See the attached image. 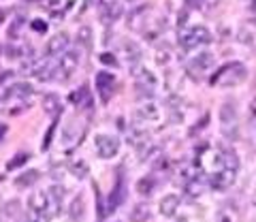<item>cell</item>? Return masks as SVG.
<instances>
[{"label": "cell", "instance_id": "b9f144b4", "mask_svg": "<svg viewBox=\"0 0 256 222\" xmlns=\"http://www.w3.org/2000/svg\"><path fill=\"white\" fill-rule=\"evenodd\" d=\"M6 130H9V126H6V124H2V122H0V141H2V139H4V134H6Z\"/></svg>", "mask_w": 256, "mask_h": 222}, {"label": "cell", "instance_id": "7bdbcfd3", "mask_svg": "<svg viewBox=\"0 0 256 222\" xmlns=\"http://www.w3.org/2000/svg\"><path fill=\"white\" fill-rule=\"evenodd\" d=\"M250 111H252V120H256V98L252 100V105H250Z\"/></svg>", "mask_w": 256, "mask_h": 222}, {"label": "cell", "instance_id": "74e56055", "mask_svg": "<svg viewBox=\"0 0 256 222\" xmlns=\"http://www.w3.org/2000/svg\"><path fill=\"white\" fill-rule=\"evenodd\" d=\"M184 4H186V9H205L203 0H184Z\"/></svg>", "mask_w": 256, "mask_h": 222}, {"label": "cell", "instance_id": "d6986e66", "mask_svg": "<svg viewBox=\"0 0 256 222\" xmlns=\"http://www.w3.org/2000/svg\"><path fill=\"white\" fill-rule=\"evenodd\" d=\"M43 111L50 118H58L60 114H62V102H60V98L56 96V94H45L43 96Z\"/></svg>", "mask_w": 256, "mask_h": 222}, {"label": "cell", "instance_id": "277c9868", "mask_svg": "<svg viewBox=\"0 0 256 222\" xmlns=\"http://www.w3.org/2000/svg\"><path fill=\"white\" fill-rule=\"evenodd\" d=\"M94 146H96V154L100 158H114L120 152V141L114 134H96Z\"/></svg>", "mask_w": 256, "mask_h": 222}, {"label": "cell", "instance_id": "e0dca14e", "mask_svg": "<svg viewBox=\"0 0 256 222\" xmlns=\"http://www.w3.org/2000/svg\"><path fill=\"white\" fill-rule=\"evenodd\" d=\"M124 199H126V184L122 178H118L116 188L111 190V194H109V210L114 212L116 208H120V205L124 203Z\"/></svg>", "mask_w": 256, "mask_h": 222}, {"label": "cell", "instance_id": "83f0119b", "mask_svg": "<svg viewBox=\"0 0 256 222\" xmlns=\"http://www.w3.org/2000/svg\"><path fill=\"white\" fill-rule=\"evenodd\" d=\"M38 178H41V173H38L36 169H28L26 173H22V176L18 178L15 186H18V188H28V186H32V184H36Z\"/></svg>", "mask_w": 256, "mask_h": 222}, {"label": "cell", "instance_id": "ac0fdd59", "mask_svg": "<svg viewBox=\"0 0 256 222\" xmlns=\"http://www.w3.org/2000/svg\"><path fill=\"white\" fill-rule=\"evenodd\" d=\"M180 196L178 194H166V196H162V201H160V214L162 216H166V218H171V216H175L178 214V210H180Z\"/></svg>", "mask_w": 256, "mask_h": 222}, {"label": "cell", "instance_id": "e575fe53", "mask_svg": "<svg viewBox=\"0 0 256 222\" xmlns=\"http://www.w3.org/2000/svg\"><path fill=\"white\" fill-rule=\"evenodd\" d=\"M169 60H171V52L169 50H158L156 52V62L158 64H166Z\"/></svg>", "mask_w": 256, "mask_h": 222}, {"label": "cell", "instance_id": "7a4b0ae2", "mask_svg": "<svg viewBox=\"0 0 256 222\" xmlns=\"http://www.w3.org/2000/svg\"><path fill=\"white\" fill-rule=\"evenodd\" d=\"M180 43L184 50H194L198 45H210L212 32L205 26H192V28H180Z\"/></svg>", "mask_w": 256, "mask_h": 222}, {"label": "cell", "instance_id": "603a6c76", "mask_svg": "<svg viewBox=\"0 0 256 222\" xmlns=\"http://www.w3.org/2000/svg\"><path fill=\"white\" fill-rule=\"evenodd\" d=\"M122 54H124V58L128 60V64H130V66L141 64V50L132 41H126L122 45Z\"/></svg>", "mask_w": 256, "mask_h": 222}, {"label": "cell", "instance_id": "7c38bea8", "mask_svg": "<svg viewBox=\"0 0 256 222\" xmlns=\"http://www.w3.org/2000/svg\"><path fill=\"white\" fill-rule=\"evenodd\" d=\"M66 47H68V34L66 32H58V34H54L50 41H47L45 54L47 56H60Z\"/></svg>", "mask_w": 256, "mask_h": 222}, {"label": "cell", "instance_id": "4dcf8cb0", "mask_svg": "<svg viewBox=\"0 0 256 222\" xmlns=\"http://www.w3.org/2000/svg\"><path fill=\"white\" fill-rule=\"evenodd\" d=\"M77 43L84 47V50H90L92 47V28L90 26H82L77 30Z\"/></svg>", "mask_w": 256, "mask_h": 222}, {"label": "cell", "instance_id": "8d00e7d4", "mask_svg": "<svg viewBox=\"0 0 256 222\" xmlns=\"http://www.w3.org/2000/svg\"><path fill=\"white\" fill-rule=\"evenodd\" d=\"M100 62L107 66H118V60H116L114 54H100Z\"/></svg>", "mask_w": 256, "mask_h": 222}, {"label": "cell", "instance_id": "6da1fadb", "mask_svg": "<svg viewBox=\"0 0 256 222\" xmlns=\"http://www.w3.org/2000/svg\"><path fill=\"white\" fill-rule=\"evenodd\" d=\"M246 79H248V68L242 62H230V64H224L218 73L210 79V84L220 86V88H235V86H242Z\"/></svg>", "mask_w": 256, "mask_h": 222}, {"label": "cell", "instance_id": "ba28073f", "mask_svg": "<svg viewBox=\"0 0 256 222\" xmlns=\"http://www.w3.org/2000/svg\"><path fill=\"white\" fill-rule=\"evenodd\" d=\"M214 66V56L212 54H196L194 58H192V62L188 64V73L190 75H198V73H203V70H210Z\"/></svg>", "mask_w": 256, "mask_h": 222}, {"label": "cell", "instance_id": "1f68e13d", "mask_svg": "<svg viewBox=\"0 0 256 222\" xmlns=\"http://www.w3.org/2000/svg\"><path fill=\"white\" fill-rule=\"evenodd\" d=\"M154 188H156V182L152 180V178H141L137 182V192L141 196H150L152 192H154Z\"/></svg>", "mask_w": 256, "mask_h": 222}, {"label": "cell", "instance_id": "f1b7e54d", "mask_svg": "<svg viewBox=\"0 0 256 222\" xmlns=\"http://www.w3.org/2000/svg\"><path fill=\"white\" fill-rule=\"evenodd\" d=\"M205 188H207V184H205L203 178H196V180L186 182V194H190V196H201L205 192Z\"/></svg>", "mask_w": 256, "mask_h": 222}, {"label": "cell", "instance_id": "5bb4252c", "mask_svg": "<svg viewBox=\"0 0 256 222\" xmlns=\"http://www.w3.org/2000/svg\"><path fill=\"white\" fill-rule=\"evenodd\" d=\"M6 94H9L11 98H18L22 102H26V98H30L32 94H34V88L26 82H18V84H13V86L6 88Z\"/></svg>", "mask_w": 256, "mask_h": 222}, {"label": "cell", "instance_id": "3957f363", "mask_svg": "<svg viewBox=\"0 0 256 222\" xmlns=\"http://www.w3.org/2000/svg\"><path fill=\"white\" fill-rule=\"evenodd\" d=\"M79 52L77 50H70V52H66L60 58V62L56 64V70H54V79H60V82H64V79H68L70 75L77 70V66H79Z\"/></svg>", "mask_w": 256, "mask_h": 222}, {"label": "cell", "instance_id": "9a60e30c", "mask_svg": "<svg viewBox=\"0 0 256 222\" xmlns=\"http://www.w3.org/2000/svg\"><path fill=\"white\" fill-rule=\"evenodd\" d=\"M70 102L77 107V109H90L92 107V94L88 86H82L79 90L70 92Z\"/></svg>", "mask_w": 256, "mask_h": 222}, {"label": "cell", "instance_id": "9c48e42d", "mask_svg": "<svg viewBox=\"0 0 256 222\" xmlns=\"http://www.w3.org/2000/svg\"><path fill=\"white\" fill-rule=\"evenodd\" d=\"M235 176H237V171L233 169H220V171H216L214 176H212V182H210V186L212 188H228V186H233L235 184Z\"/></svg>", "mask_w": 256, "mask_h": 222}, {"label": "cell", "instance_id": "f35d334b", "mask_svg": "<svg viewBox=\"0 0 256 222\" xmlns=\"http://www.w3.org/2000/svg\"><path fill=\"white\" fill-rule=\"evenodd\" d=\"M32 30H34V32H45L47 24L43 20H34V22H32Z\"/></svg>", "mask_w": 256, "mask_h": 222}, {"label": "cell", "instance_id": "60d3db41", "mask_svg": "<svg viewBox=\"0 0 256 222\" xmlns=\"http://www.w3.org/2000/svg\"><path fill=\"white\" fill-rule=\"evenodd\" d=\"M203 4H205V11L207 9H216V6L220 4V0H203Z\"/></svg>", "mask_w": 256, "mask_h": 222}, {"label": "cell", "instance_id": "4fadbf2b", "mask_svg": "<svg viewBox=\"0 0 256 222\" xmlns=\"http://www.w3.org/2000/svg\"><path fill=\"white\" fill-rule=\"evenodd\" d=\"M84 132H86L84 124H77V128H75V122H70V124L66 126V128H64V132H62V141H64V146H66V148L77 146L79 141H82Z\"/></svg>", "mask_w": 256, "mask_h": 222}, {"label": "cell", "instance_id": "30bf717a", "mask_svg": "<svg viewBox=\"0 0 256 222\" xmlns=\"http://www.w3.org/2000/svg\"><path fill=\"white\" fill-rule=\"evenodd\" d=\"M28 210L30 212H52L50 210V192L36 190L28 196Z\"/></svg>", "mask_w": 256, "mask_h": 222}, {"label": "cell", "instance_id": "52a82bcc", "mask_svg": "<svg viewBox=\"0 0 256 222\" xmlns=\"http://www.w3.org/2000/svg\"><path fill=\"white\" fill-rule=\"evenodd\" d=\"M24 210L20 201H9L0 208V222H22Z\"/></svg>", "mask_w": 256, "mask_h": 222}, {"label": "cell", "instance_id": "2e32d148", "mask_svg": "<svg viewBox=\"0 0 256 222\" xmlns=\"http://www.w3.org/2000/svg\"><path fill=\"white\" fill-rule=\"evenodd\" d=\"M152 6H139V9H134L128 13V28L130 30H141L146 26V20H148V13H150Z\"/></svg>", "mask_w": 256, "mask_h": 222}, {"label": "cell", "instance_id": "d6a6232c", "mask_svg": "<svg viewBox=\"0 0 256 222\" xmlns=\"http://www.w3.org/2000/svg\"><path fill=\"white\" fill-rule=\"evenodd\" d=\"M28 158H30V154H28V152H18V154H15V156L11 158L9 162H6V169H9V171H15V169H20V166H22L24 162H26Z\"/></svg>", "mask_w": 256, "mask_h": 222}, {"label": "cell", "instance_id": "ffe728a7", "mask_svg": "<svg viewBox=\"0 0 256 222\" xmlns=\"http://www.w3.org/2000/svg\"><path fill=\"white\" fill-rule=\"evenodd\" d=\"M137 118H139V120H146V122H158V120H160V109H158L156 102L148 100L146 105L139 107Z\"/></svg>", "mask_w": 256, "mask_h": 222}, {"label": "cell", "instance_id": "836d02e7", "mask_svg": "<svg viewBox=\"0 0 256 222\" xmlns=\"http://www.w3.org/2000/svg\"><path fill=\"white\" fill-rule=\"evenodd\" d=\"M54 214L52 212H30L28 214V222H50Z\"/></svg>", "mask_w": 256, "mask_h": 222}, {"label": "cell", "instance_id": "4316f807", "mask_svg": "<svg viewBox=\"0 0 256 222\" xmlns=\"http://www.w3.org/2000/svg\"><path fill=\"white\" fill-rule=\"evenodd\" d=\"M68 171L73 173L77 180H84V178H88V173H90V166H88L86 160L77 158V160H70V162H68Z\"/></svg>", "mask_w": 256, "mask_h": 222}, {"label": "cell", "instance_id": "ee69618b", "mask_svg": "<svg viewBox=\"0 0 256 222\" xmlns=\"http://www.w3.org/2000/svg\"><path fill=\"white\" fill-rule=\"evenodd\" d=\"M13 73H11V70H9V73H0V84H2V82H6V79H9Z\"/></svg>", "mask_w": 256, "mask_h": 222}, {"label": "cell", "instance_id": "44dd1931", "mask_svg": "<svg viewBox=\"0 0 256 222\" xmlns=\"http://www.w3.org/2000/svg\"><path fill=\"white\" fill-rule=\"evenodd\" d=\"M148 139H150L148 130H146V128H139V126H132V128H128V132H126V141H128L130 146H134V148L146 146Z\"/></svg>", "mask_w": 256, "mask_h": 222}, {"label": "cell", "instance_id": "d4e9b609", "mask_svg": "<svg viewBox=\"0 0 256 222\" xmlns=\"http://www.w3.org/2000/svg\"><path fill=\"white\" fill-rule=\"evenodd\" d=\"M222 162H224V169H239V156L235 152V148H222Z\"/></svg>", "mask_w": 256, "mask_h": 222}, {"label": "cell", "instance_id": "cb8c5ba5", "mask_svg": "<svg viewBox=\"0 0 256 222\" xmlns=\"http://www.w3.org/2000/svg\"><path fill=\"white\" fill-rule=\"evenodd\" d=\"M64 186H60V184H54L52 186V190H50V210H52V214L54 212H58L60 208H62V201H64Z\"/></svg>", "mask_w": 256, "mask_h": 222}, {"label": "cell", "instance_id": "7402d4cb", "mask_svg": "<svg viewBox=\"0 0 256 222\" xmlns=\"http://www.w3.org/2000/svg\"><path fill=\"white\" fill-rule=\"evenodd\" d=\"M239 220H242L239 218V210L233 203L222 205V208L218 210V214H216V222H239Z\"/></svg>", "mask_w": 256, "mask_h": 222}, {"label": "cell", "instance_id": "f6af8a7d", "mask_svg": "<svg viewBox=\"0 0 256 222\" xmlns=\"http://www.w3.org/2000/svg\"><path fill=\"white\" fill-rule=\"evenodd\" d=\"M252 2H254V9H256V0H252Z\"/></svg>", "mask_w": 256, "mask_h": 222}, {"label": "cell", "instance_id": "8992f818", "mask_svg": "<svg viewBox=\"0 0 256 222\" xmlns=\"http://www.w3.org/2000/svg\"><path fill=\"white\" fill-rule=\"evenodd\" d=\"M114 86H116V77L111 75V73L100 70V73L96 75V92L100 94V100L102 102H109L111 94H114Z\"/></svg>", "mask_w": 256, "mask_h": 222}, {"label": "cell", "instance_id": "484cf974", "mask_svg": "<svg viewBox=\"0 0 256 222\" xmlns=\"http://www.w3.org/2000/svg\"><path fill=\"white\" fill-rule=\"evenodd\" d=\"M68 214H70V220H73V222H82L84 220V214H86L84 196H75L73 203H70V208H68Z\"/></svg>", "mask_w": 256, "mask_h": 222}, {"label": "cell", "instance_id": "f546056e", "mask_svg": "<svg viewBox=\"0 0 256 222\" xmlns=\"http://www.w3.org/2000/svg\"><path fill=\"white\" fill-rule=\"evenodd\" d=\"M150 220V205L139 203L130 214V222H148Z\"/></svg>", "mask_w": 256, "mask_h": 222}, {"label": "cell", "instance_id": "d590c367", "mask_svg": "<svg viewBox=\"0 0 256 222\" xmlns=\"http://www.w3.org/2000/svg\"><path fill=\"white\" fill-rule=\"evenodd\" d=\"M56 126H58V118L52 122V126H50V130H47V137H45V141H43V150H47L52 146V137H54V130H56Z\"/></svg>", "mask_w": 256, "mask_h": 222}, {"label": "cell", "instance_id": "8fae6325", "mask_svg": "<svg viewBox=\"0 0 256 222\" xmlns=\"http://www.w3.org/2000/svg\"><path fill=\"white\" fill-rule=\"evenodd\" d=\"M130 70H132V75H134V79H137V84H139V86H146V88H152V90L156 88L158 79L154 77V73H152L150 68H146V64L130 66Z\"/></svg>", "mask_w": 256, "mask_h": 222}, {"label": "cell", "instance_id": "5b68a950", "mask_svg": "<svg viewBox=\"0 0 256 222\" xmlns=\"http://www.w3.org/2000/svg\"><path fill=\"white\" fill-rule=\"evenodd\" d=\"M220 120L224 126V134L230 139L237 137V111L233 102H224L222 109H220Z\"/></svg>", "mask_w": 256, "mask_h": 222}, {"label": "cell", "instance_id": "ab89813d", "mask_svg": "<svg viewBox=\"0 0 256 222\" xmlns=\"http://www.w3.org/2000/svg\"><path fill=\"white\" fill-rule=\"evenodd\" d=\"M100 6V11H105V9H111V6H116L118 4V0H96Z\"/></svg>", "mask_w": 256, "mask_h": 222}]
</instances>
